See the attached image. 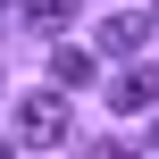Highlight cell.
Segmentation results:
<instances>
[{"instance_id": "cell-8", "label": "cell", "mask_w": 159, "mask_h": 159, "mask_svg": "<svg viewBox=\"0 0 159 159\" xmlns=\"http://www.w3.org/2000/svg\"><path fill=\"white\" fill-rule=\"evenodd\" d=\"M151 151H159V117H151Z\"/></svg>"}, {"instance_id": "cell-5", "label": "cell", "mask_w": 159, "mask_h": 159, "mask_svg": "<svg viewBox=\"0 0 159 159\" xmlns=\"http://www.w3.org/2000/svg\"><path fill=\"white\" fill-rule=\"evenodd\" d=\"M17 8H25V25H34V34H59V25L75 17V0H17Z\"/></svg>"}, {"instance_id": "cell-3", "label": "cell", "mask_w": 159, "mask_h": 159, "mask_svg": "<svg viewBox=\"0 0 159 159\" xmlns=\"http://www.w3.org/2000/svg\"><path fill=\"white\" fill-rule=\"evenodd\" d=\"M109 109H159V67H126L109 84Z\"/></svg>"}, {"instance_id": "cell-6", "label": "cell", "mask_w": 159, "mask_h": 159, "mask_svg": "<svg viewBox=\"0 0 159 159\" xmlns=\"http://www.w3.org/2000/svg\"><path fill=\"white\" fill-rule=\"evenodd\" d=\"M92 159H134V143H92Z\"/></svg>"}, {"instance_id": "cell-2", "label": "cell", "mask_w": 159, "mask_h": 159, "mask_svg": "<svg viewBox=\"0 0 159 159\" xmlns=\"http://www.w3.org/2000/svg\"><path fill=\"white\" fill-rule=\"evenodd\" d=\"M92 34H101V50H109V59H134V50L151 42V17H143V8H109Z\"/></svg>"}, {"instance_id": "cell-7", "label": "cell", "mask_w": 159, "mask_h": 159, "mask_svg": "<svg viewBox=\"0 0 159 159\" xmlns=\"http://www.w3.org/2000/svg\"><path fill=\"white\" fill-rule=\"evenodd\" d=\"M0 159H17V143H0Z\"/></svg>"}, {"instance_id": "cell-1", "label": "cell", "mask_w": 159, "mask_h": 159, "mask_svg": "<svg viewBox=\"0 0 159 159\" xmlns=\"http://www.w3.org/2000/svg\"><path fill=\"white\" fill-rule=\"evenodd\" d=\"M17 143H25V151L67 143V92H25V101H17Z\"/></svg>"}, {"instance_id": "cell-4", "label": "cell", "mask_w": 159, "mask_h": 159, "mask_svg": "<svg viewBox=\"0 0 159 159\" xmlns=\"http://www.w3.org/2000/svg\"><path fill=\"white\" fill-rule=\"evenodd\" d=\"M50 75H59V84H92V50L59 42V50H50Z\"/></svg>"}]
</instances>
